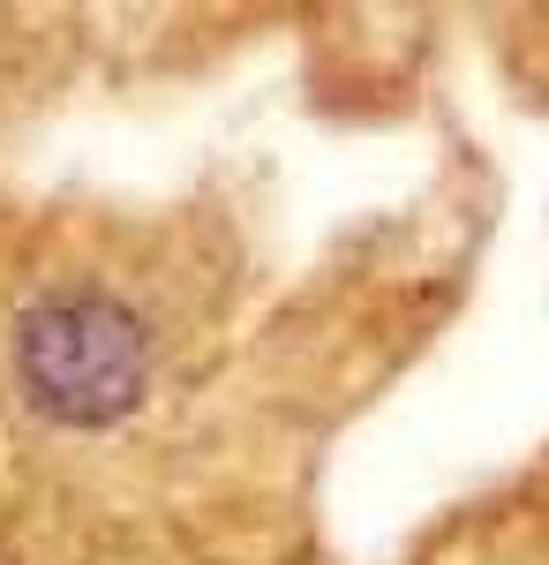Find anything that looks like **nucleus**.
<instances>
[{
    "label": "nucleus",
    "instance_id": "nucleus-1",
    "mask_svg": "<svg viewBox=\"0 0 549 565\" xmlns=\"http://www.w3.org/2000/svg\"><path fill=\"white\" fill-rule=\"evenodd\" d=\"M0 8V565H362L346 445L452 348L512 181L444 8Z\"/></svg>",
    "mask_w": 549,
    "mask_h": 565
},
{
    "label": "nucleus",
    "instance_id": "nucleus-2",
    "mask_svg": "<svg viewBox=\"0 0 549 565\" xmlns=\"http://www.w3.org/2000/svg\"><path fill=\"white\" fill-rule=\"evenodd\" d=\"M384 565H549V423L407 527Z\"/></svg>",
    "mask_w": 549,
    "mask_h": 565
},
{
    "label": "nucleus",
    "instance_id": "nucleus-3",
    "mask_svg": "<svg viewBox=\"0 0 549 565\" xmlns=\"http://www.w3.org/2000/svg\"><path fill=\"white\" fill-rule=\"evenodd\" d=\"M489 53H497V76H505L512 106H535L549 114V8H497L482 15Z\"/></svg>",
    "mask_w": 549,
    "mask_h": 565
}]
</instances>
